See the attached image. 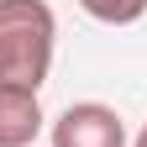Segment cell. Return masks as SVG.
I'll return each mask as SVG.
<instances>
[{
	"label": "cell",
	"instance_id": "5b68a950",
	"mask_svg": "<svg viewBox=\"0 0 147 147\" xmlns=\"http://www.w3.org/2000/svg\"><path fill=\"white\" fill-rule=\"evenodd\" d=\"M131 147H147V121H142V131H137V142H131Z\"/></svg>",
	"mask_w": 147,
	"mask_h": 147
},
{
	"label": "cell",
	"instance_id": "277c9868",
	"mask_svg": "<svg viewBox=\"0 0 147 147\" xmlns=\"http://www.w3.org/2000/svg\"><path fill=\"white\" fill-rule=\"evenodd\" d=\"M79 5L105 26H131V21L147 16V0H79Z\"/></svg>",
	"mask_w": 147,
	"mask_h": 147
},
{
	"label": "cell",
	"instance_id": "3957f363",
	"mask_svg": "<svg viewBox=\"0 0 147 147\" xmlns=\"http://www.w3.org/2000/svg\"><path fill=\"white\" fill-rule=\"evenodd\" d=\"M42 100L32 95V89H5L0 84V147H32L42 137Z\"/></svg>",
	"mask_w": 147,
	"mask_h": 147
},
{
	"label": "cell",
	"instance_id": "7a4b0ae2",
	"mask_svg": "<svg viewBox=\"0 0 147 147\" xmlns=\"http://www.w3.org/2000/svg\"><path fill=\"white\" fill-rule=\"evenodd\" d=\"M53 147H126V121L100 100H79L53 121Z\"/></svg>",
	"mask_w": 147,
	"mask_h": 147
},
{
	"label": "cell",
	"instance_id": "6da1fadb",
	"mask_svg": "<svg viewBox=\"0 0 147 147\" xmlns=\"http://www.w3.org/2000/svg\"><path fill=\"white\" fill-rule=\"evenodd\" d=\"M53 21L47 0H0V84L5 89H42L53 68Z\"/></svg>",
	"mask_w": 147,
	"mask_h": 147
}]
</instances>
